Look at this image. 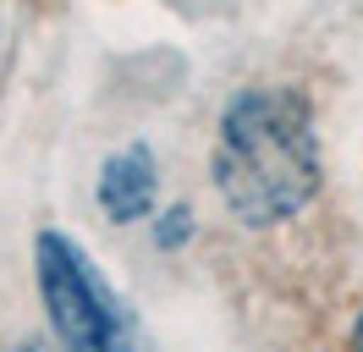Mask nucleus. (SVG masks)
Returning <instances> with one entry per match:
<instances>
[{"label":"nucleus","instance_id":"1","mask_svg":"<svg viewBox=\"0 0 363 352\" xmlns=\"http://www.w3.org/2000/svg\"><path fill=\"white\" fill-rule=\"evenodd\" d=\"M215 193L242 226H281L319 193V132L297 88H242L215 132Z\"/></svg>","mask_w":363,"mask_h":352},{"label":"nucleus","instance_id":"2","mask_svg":"<svg viewBox=\"0 0 363 352\" xmlns=\"http://www.w3.org/2000/svg\"><path fill=\"white\" fill-rule=\"evenodd\" d=\"M33 270H39L45 314L67 352H155L133 308L116 297V286L99 275L83 242H72L67 231H39Z\"/></svg>","mask_w":363,"mask_h":352},{"label":"nucleus","instance_id":"3","mask_svg":"<svg viewBox=\"0 0 363 352\" xmlns=\"http://www.w3.org/2000/svg\"><path fill=\"white\" fill-rule=\"evenodd\" d=\"M99 209L111 220H143L155 209V160H149L143 143L105 160V171H99Z\"/></svg>","mask_w":363,"mask_h":352},{"label":"nucleus","instance_id":"4","mask_svg":"<svg viewBox=\"0 0 363 352\" xmlns=\"http://www.w3.org/2000/svg\"><path fill=\"white\" fill-rule=\"evenodd\" d=\"M187 231H193V215L177 204V209H165V220L155 226V242H160V248H182V242H187Z\"/></svg>","mask_w":363,"mask_h":352},{"label":"nucleus","instance_id":"5","mask_svg":"<svg viewBox=\"0 0 363 352\" xmlns=\"http://www.w3.org/2000/svg\"><path fill=\"white\" fill-rule=\"evenodd\" d=\"M352 352H363V314H358V330H352Z\"/></svg>","mask_w":363,"mask_h":352}]
</instances>
